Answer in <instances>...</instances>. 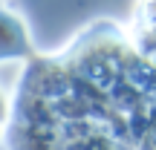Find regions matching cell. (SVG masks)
Segmentation results:
<instances>
[{
    "label": "cell",
    "mask_w": 156,
    "mask_h": 150,
    "mask_svg": "<svg viewBox=\"0 0 156 150\" xmlns=\"http://www.w3.org/2000/svg\"><path fill=\"white\" fill-rule=\"evenodd\" d=\"M23 55H32V40L26 35V26L12 9L0 6V61Z\"/></svg>",
    "instance_id": "1"
},
{
    "label": "cell",
    "mask_w": 156,
    "mask_h": 150,
    "mask_svg": "<svg viewBox=\"0 0 156 150\" xmlns=\"http://www.w3.org/2000/svg\"><path fill=\"white\" fill-rule=\"evenodd\" d=\"M3 118H6V98H3V92H0V124H3Z\"/></svg>",
    "instance_id": "2"
}]
</instances>
